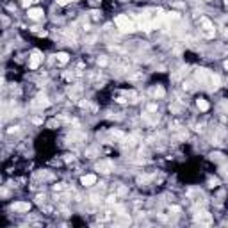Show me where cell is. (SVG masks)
I'll use <instances>...</instances> for the list:
<instances>
[{
	"instance_id": "6da1fadb",
	"label": "cell",
	"mask_w": 228,
	"mask_h": 228,
	"mask_svg": "<svg viewBox=\"0 0 228 228\" xmlns=\"http://www.w3.org/2000/svg\"><path fill=\"white\" fill-rule=\"evenodd\" d=\"M114 23H116V27H118L121 32H132V31H135V25L132 23V20H130L128 16H125V14H118V16L114 18Z\"/></svg>"
},
{
	"instance_id": "7a4b0ae2",
	"label": "cell",
	"mask_w": 228,
	"mask_h": 228,
	"mask_svg": "<svg viewBox=\"0 0 228 228\" xmlns=\"http://www.w3.org/2000/svg\"><path fill=\"white\" fill-rule=\"evenodd\" d=\"M201 34H203L205 38H214V34H216L214 25H212L207 18H201Z\"/></svg>"
},
{
	"instance_id": "3957f363",
	"label": "cell",
	"mask_w": 228,
	"mask_h": 228,
	"mask_svg": "<svg viewBox=\"0 0 228 228\" xmlns=\"http://www.w3.org/2000/svg\"><path fill=\"white\" fill-rule=\"evenodd\" d=\"M96 171H100V173H104V175H109L111 171H114V164L111 160H102V162L96 164Z\"/></svg>"
},
{
	"instance_id": "277c9868",
	"label": "cell",
	"mask_w": 228,
	"mask_h": 228,
	"mask_svg": "<svg viewBox=\"0 0 228 228\" xmlns=\"http://www.w3.org/2000/svg\"><path fill=\"white\" fill-rule=\"evenodd\" d=\"M13 210H16V212H29L31 210V203L29 201H16L13 205Z\"/></svg>"
},
{
	"instance_id": "5b68a950",
	"label": "cell",
	"mask_w": 228,
	"mask_h": 228,
	"mask_svg": "<svg viewBox=\"0 0 228 228\" xmlns=\"http://www.w3.org/2000/svg\"><path fill=\"white\" fill-rule=\"evenodd\" d=\"M196 221L201 223V225H210V223H212V218H210V214H207V212H200L196 216Z\"/></svg>"
},
{
	"instance_id": "8992f818",
	"label": "cell",
	"mask_w": 228,
	"mask_h": 228,
	"mask_svg": "<svg viewBox=\"0 0 228 228\" xmlns=\"http://www.w3.org/2000/svg\"><path fill=\"white\" fill-rule=\"evenodd\" d=\"M80 182H82V186L91 187V186H94V184H96V175H84Z\"/></svg>"
},
{
	"instance_id": "52a82bcc",
	"label": "cell",
	"mask_w": 228,
	"mask_h": 228,
	"mask_svg": "<svg viewBox=\"0 0 228 228\" xmlns=\"http://www.w3.org/2000/svg\"><path fill=\"white\" fill-rule=\"evenodd\" d=\"M27 14H29V18H31V20H39V18L43 16V9H39V7H34V9H29V13H27Z\"/></svg>"
},
{
	"instance_id": "ba28073f",
	"label": "cell",
	"mask_w": 228,
	"mask_h": 228,
	"mask_svg": "<svg viewBox=\"0 0 228 228\" xmlns=\"http://www.w3.org/2000/svg\"><path fill=\"white\" fill-rule=\"evenodd\" d=\"M39 61H41V57H39V53L34 52V55L31 57V62H29V66H31L32 70H36L38 66H39Z\"/></svg>"
},
{
	"instance_id": "9c48e42d",
	"label": "cell",
	"mask_w": 228,
	"mask_h": 228,
	"mask_svg": "<svg viewBox=\"0 0 228 228\" xmlns=\"http://www.w3.org/2000/svg\"><path fill=\"white\" fill-rule=\"evenodd\" d=\"M219 86H221V79H219V75H210V89H218Z\"/></svg>"
},
{
	"instance_id": "30bf717a",
	"label": "cell",
	"mask_w": 228,
	"mask_h": 228,
	"mask_svg": "<svg viewBox=\"0 0 228 228\" xmlns=\"http://www.w3.org/2000/svg\"><path fill=\"white\" fill-rule=\"evenodd\" d=\"M196 105H198V109H200V111H203V112H205V111H208V102H207V100H203V98H198Z\"/></svg>"
},
{
	"instance_id": "8fae6325",
	"label": "cell",
	"mask_w": 228,
	"mask_h": 228,
	"mask_svg": "<svg viewBox=\"0 0 228 228\" xmlns=\"http://www.w3.org/2000/svg\"><path fill=\"white\" fill-rule=\"evenodd\" d=\"M34 105L46 107V105H50V102H48V98H46V96H38V98H36V102H34Z\"/></svg>"
},
{
	"instance_id": "7c38bea8",
	"label": "cell",
	"mask_w": 228,
	"mask_h": 228,
	"mask_svg": "<svg viewBox=\"0 0 228 228\" xmlns=\"http://www.w3.org/2000/svg\"><path fill=\"white\" fill-rule=\"evenodd\" d=\"M207 77H208V75H207V70H198V72H196V79L200 80V82L205 84V82H207Z\"/></svg>"
},
{
	"instance_id": "4fadbf2b",
	"label": "cell",
	"mask_w": 228,
	"mask_h": 228,
	"mask_svg": "<svg viewBox=\"0 0 228 228\" xmlns=\"http://www.w3.org/2000/svg\"><path fill=\"white\" fill-rule=\"evenodd\" d=\"M55 57H57V61L61 62V64H66V62L70 61V55H68L66 52H59L57 55H55Z\"/></svg>"
},
{
	"instance_id": "5bb4252c",
	"label": "cell",
	"mask_w": 228,
	"mask_h": 228,
	"mask_svg": "<svg viewBox=\"0 0 228 228\" xmlns=\"http://www.w3.org/2000/svg\"><path fill=\"white\" fill-rule=\"evenodd\" d=\"M164 94H166V91H164V87H160V86L153 91V96H155V98H162Z\"/></svg>"
},
{
	"instance_id": "9a60e30c",
	"label": "cell",
	"mask_w": 228,
	"mask_h": 228,
	"mask_svg": "<svg viewBox=\"0 0 228 228\" xmlns=\"http://www.w3.org/2000/svg\"><path fill=\"white\" fill-rule=\"evenodd\" d=\"M107 203H109V205L116 203V194H112V196H109V198H107Z\"/></svg>"
},
{
	"instance_id": "2e32d148",
	"label": "cell",
	"mask_w": 228,
	"mask_h": 228,
	"mask_svg": "<svg viewBox=\"0 0 228 228\" xmlns=\"http://www.w3.org/2000/svg\"><path fill=\"white\" fill-rule=\"evenodd\" d=\"M218 184H219V180H218V178H212V180L208 182V186H210V187H216Z\"/></svg>"
},
{
	"instance_id": "e0dca14e",
	"label": "cell",
	"mask_w": 228,
	"mask_h": 228,
	"mask_svg": "<svg viewBox=\"0 0 228 228\" xmlns=\"http://www.w3.org/2000/svg\"><path fill=\"white\" fill-rule=\"evenodd\" d=\"M148 112H157V105H148Z\"/></svg>"
},
{
	"instance_id": "ac0fdd59",
	"label": "cell",
	"mask_w": 228,
	"mask_h": 228,
	"mask_svg": "<svg viewBox=\"0 0 228 228\" xmlns=\"http://www.w3.org/2000/svg\"><path fill=\"white\" fill-rule=\"evenodd\" d=\"M98 64H100V66H105V64H107V59H105V57H100V59H98Z\"/></svg>"
},
{
	"instance_id": "d6986e66",
	"label": "cell",
	"mask_w": 228,
	"mask_h": 228,
	"mask_svg": "<svg viewBox=\"0 0 228 228\" xmlns=\"http://www.w3.org/2000/svg\"><path fill=\"white\" fill-rule=\"evenodd\" d=\"M112 135H116V137H123V132H120V130H112Z\"/></svg>"
},
{
	"instance_id": "ffe728a7",
	"label": "cell",
	"mask_w": 228,
	"mask_h": 228,
	"mask_svg": "<svg viewBox=\"0 0 228 228\" xmlns=\"http://www.w3.org/2000/svg\"><path fill=\"white\" fill-rule=\"evenodd\" d=\"M91 201H93V203H98L100 200H98V196H96V194H93V196H91Z\"/></svg>"
},
{
	"instance_id": "44dd1931",
	"label": "cell",
	"mask_w": 228,
	"mask_h": 228,
	"mask_svg": "<svg viewBox=\"0 0 228 228\" xmlns=\"http://www.w3.org/2000/svg\"><path fill=\"white\" fill-rule=\"evenodd\" d=\"M7 132H9V134H13V132H18V127H11Z\"/></svg>"
},
{
	"instance_id": "7402d4cb",
	"label": "cell",
	"mask_w": 228,
	"mask_h": 228,
	"mask_svg": "<svg viewBox=\"0 0 228 228\" xmlns=\"http://www.w3.org/2000/svg\"><path fill=\"white\" fill-rule=\"evenodd\" d=\"M68 2H70V0H57V4H59V6H66Z\"/></svg>"
},
{
	"instance_id": "603a6c76",
	"label": "cell",
	"mask_w": 228,
	"mask_h": 228,
	"mask_svg": "<svg viewBox=\"0 0 228 228\" xmlns=\"http://www.w3.org/2000/svg\"><path fill=\"white\" fill-rule=\"evenodd\" d=\"M62 186H64V184H57V186H53V189H55V191H61Z\"/></svg>"
},
{
	"instance_id": "cb8c5ba5",
	"label": "cell",
	"mask_w": 228,
	"mask_h": 228,
	"mask_svg": "<svg viewBox=\"0 0 228 228\" xmlns=\"http://www.w3.org/2000/svg\"><path fill=\"white\" fill-rule=\"evenodd\" d=\"M31 2H32V0H23V6H25V7H29V6H31Z\"/></svg>"
},
{
	"instance_id": "d4e9b609",
	"label": "cell",
	"mask_w": 228,
	"mask_h": 228,
	"mask_svg": "<svg viewBox=\"0 0 228 228\" xmlns=\"http://www.w3.org/2000/svg\"><path fill=\"white\" fill-rule=\"evenodd\" d=\"M225 70L228 72V61H225Z\"/></svg>"
},
{
	"instance_id": "484cf974",
	"label": "cell",
	"mask_w": 228,
	"mask_h": 228,
	"mask_svg": "<svg viewBox=\"0 0 228 228\" xmlns=\"http://www.w3.org/2000/svg\"><path fill=\"white\" fill-rule=\"evenodd\" d=\"M72 2H77V0H72Z\"/></svg>"
},
{
	"instance_id": "4316f807",
	"label": "cell",
	"mask_w": 228,
	"mask_h": 228,
	"mask_svg": "<svg viewBox=\"0 0 228 228\" xmlns=\"http://www.w3.org/2000/svg\"><path fill=\"white\" fill-rule=\"evenodd\" d=\"M21 2H23V0H21Z\"/></svg>"
}]
</instances>
